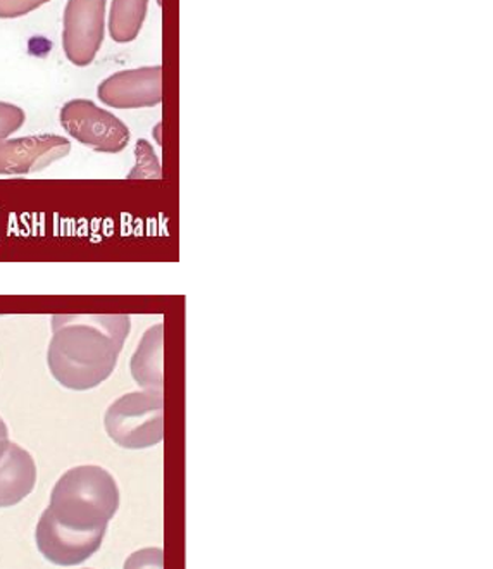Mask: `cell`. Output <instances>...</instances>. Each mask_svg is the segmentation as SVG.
Listing matches in <instances>:
<instances>
[{
	"instance_id": "obj_1",
	"label": "cell",
	"mask_w": 493,
	"mask_h": 569,
	"mask_svg": "<svg viewBox=\"0 0 493 569\" xmlns=\"http://www.w3.org/2000/svg\"><path fill=\"white\" fill-rule=\"evenodd\" d=\"M131 330L128 315H56L47 365L64 389L85 392L117 368Z\"/></svg>"
},
{
	"instance_id": "obj_2",
	"label": "cell",
	"mask_w": 493,
	"mask_h": 569,
	"mask_svg": "<svg viewBox=\"0 0 493 569\" xmlns=\"http://www.w3.org/2000/svg\"><path fill=\"white\" fill-rule=\"evenodd\" d=\"M118 509L120 489L112 475L101 466H78L59 478L47 511L61 527L89 533L108 531Z\"/></svg>"
},
{
	"instance_id": "obj_3",
	"label": "cell",
	"mask_w": 493,
	"mask_h": 569,
	"mask_svg": "<svg viewBox=\"0 0 493 569\" xmlns=\"http://www.w3.org/2000/svg\"><path fill=\"white\" fill-rule=\"evenodd\" d=\"M105 431L123 449L140 450L164 439V397L162 390H142L120 397L109 406Z\"/></svg>"
},
{
	"instance_id": "obj_4",
	"label": "cell",
	"mask_w": 493,
	"mask_h": 569,
	"mask_svg": "<svg viewBox=\"0 0 493 569\" xmlns=\"http://www.w3.org/2000/svg\"><path fill=\"white\" fill-rule=\"evenodd\" d=\"M61 127L68 136L102 154H118L130 143L127 124L92 100L74 99L62 106Z\"/></svg>"
},
{
	"instance_id": "obj_5",
	"label": "cell",
	"mask_w": 493,
	"mask_h": 569,
	"mask_svg": "<svg viewBox=\"0 0 493 569\" xmlns=\"http://www.w3.org/2000/svg\"><path fill=\"white\" fill-rule=\"evenodd\" d=\"M108 0H68L62 20V49L78 68H85L99 54L105 37Z\"/></svg>"
},
{
	"instance_id": "obj_6",
	"label": "cell",
	"mask_w": 493,
	"mask_h": 569,
	"mask_svg": "<svg viewBox=\"0 0 493 569\" xmlns=\"http://www.w3.org/2000/svg\"><path fill=\"white\" fill-rule=\"evenodd\" d=\"M97 97L114 109L155 108L162 102V66L111 74L97 89Z\"/></svg>"
},
{
	"instance_id": "obj_7",
	"label": "cell",
	"mask_w": 493,
	"mask_h": 569,
	"mask_svg": "<svg viewBox=\"0 0 493 569\" xmlns=\"http://www.w3.org/2000/svg\"><path fill=\"white\" fill-rule=\"evenodd\" d=\"M36 537L37 546L47 561L58 566H78L101 549L105 531L81 533L70 530L61 527L46 509L37 527Z\"/></svg>"
},
{
	"instance_id": "obj_8",
	"label": "cell",
	"mask_w": 493,
	"mask_h": 569,
	"mask_svg": "<svg viewBox=\"0 0 493 569\" xmlns=\"http://www.w3.org/2000/svg\"><path fill=\"white\" fill-rule=\"evenodd\" d=\"M71 152V142L59 136H31L0 142V177L46 170Z\"/></svg>"
},
{
	"instance_id": "obj_9",
	"label": "cell",
	"mask_w": 493,
	"mask_h": 569,
	"mask_svg": "<svg viewBox=\"0 0 493 569\" xmlns=\"http://www.w3.org/2000/svg\"><path fill=\"white\" fill-rule=\"evenodd\" d=\"M37 465L30 452L9 443L0 458V508L20 505L36 489Z\"/></svg>"
},
{
	"instance_id": "obj_10",
	"label": "cell",
	"mask_w": 493,
	"mask_h": 569,
	"mask_svg": "<svg viewBox=\"0 0 493 569\" xmlns=\"http://www.w3.org/2000/svg\"><path fill=\"white\" fill-rule=\"evenodd\" d=\"M162 355H164V327L154 325L143 333L135 355L131 358V377L143 390H162Z\"/></svg>"
},
{
	"instance_id": "obj_11",
	"label": "cell",
	"mask_w": 493,
	"mask_h": 569,
	"mask_svg": "<svg viewBox=\"0 0 493 569\" xmlns=\"http://www.w3.org/2000/svg\"><path fill=\"white\" fill-rule=\"evenodd\" d=\"M149 0H112L109 12V36L117 43L139 39L145 23Z\"/></svg>"
},
{
	"instance_id": "obj_12",
	"label": "cell",
	"mask_w": 493,
	"mask_h": 569,
	"mask_svg": "<svg viewBox=\"0 0 493 569\" xmlns=\"http://www.w3.org/2000/svg\"><path fill=\"white\" fill-rule=\"evenodd\" d=\"M137 166L128 178H162L161 164L154 149L147 140L137 142Z\"/></svg>"
},
{
	"instance_id": "obj_13",
	"label": "cell",
	"mask_w": 493,
	"mask_h": 569,
	"mask_svg": "<svg viewBox=\"0 0 493 569\" xmlns=\"http://www.w3.org/2000/svg\"><path fill=\"white\" fill-rule=\"evenodd\" d=\"M24 121H27V114L23 109L9 102H0V142L21 130Z\"/></svg>"
},
{
	"instance_id": "obj_14",
	"label": "cell",
	"mask_w": 493,
	"mask_h": 569,
	"mask_svg": "<svg viewBox=\"0 0 493 569\" xmlns=\"http://www.w3.org/2000/svg\"><path fill=\"white\" fill-rule=\"evenodd\" d=\"M51 0H0V20H14L42 8Z\"/></svg>"
},
{
	"instance_id": "obj_15",
	"label": "cell",
	"mask_w": 493,
	"mask_h": 569,
	"mask_svg": "<svg viewBox=\"0 0 493 569\" xmlns=\"http://www.w3.org/2000/svg\"><path fill=\"white\" fill-rule=\"evenodd\" d=\"M124 569H164V556L161 549H142L131 555L124 562Z\"/></svg>"
},
{
	"instance_id": "obj_16",
	"label": "cell",
	"mask_w": 493,
	"mask_h": 569,
	"mask_svg": "<svg viewBox=\"0 0 493 569\" xmlns=\"http://www.w3.org/2000/svg\"><path fill=\"white\" fill-rule=\"evenodd\" d=\"M9 430L6 427L4 420L0 418V458L4 456L6 449L9 447Z\"/></svg>"
}]
</instances>
